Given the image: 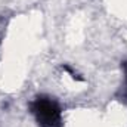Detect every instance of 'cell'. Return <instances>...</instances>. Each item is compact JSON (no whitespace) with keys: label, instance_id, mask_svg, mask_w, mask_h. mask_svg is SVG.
Masks as SVG:
<instances>
[{"label":"cell","instance_id":"7a4b0ae2","mask_svg":"<svg viewBox=\"0 0 127 127\" xmlns=\"http://www.w3.org/2000/svg\"><path fill=\"white\" fill-rule=\"evenodd\" d=\"M121 66H123V71H124V77H126V93H124V96L127 97V61H124Z\"/></svg>","mask_w":127,"mask_h":127},{"label":"cell","instance_id":"6da1fadb","mask_svg":"<svg viewBox=\"0 0 127 127\" xmlns=\"http://www.w3.org/2000/svg\"><path fill=\"white\" fill-rule=\"evenodd\" d=\"M30 109L40 127H61L62 124L61 106L49 96H37L30 103Z\"/></svg>","mask_w":127,"mask_h":127}]
</instances>
